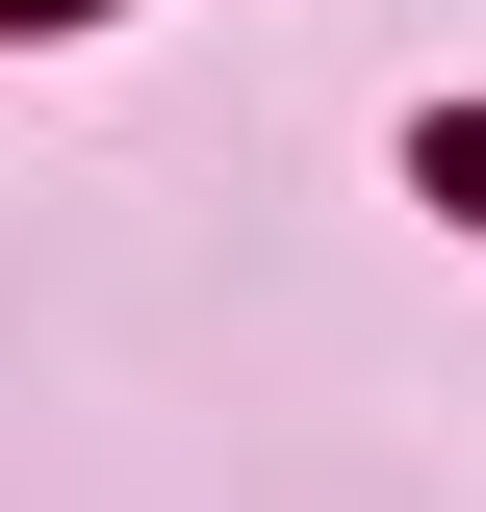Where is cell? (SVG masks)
I'll return each mask as SVG.
<instances>
[{
  "label": "cell",
  "mask_w": 486,
  "mask_h": 512,
  "mask_svg": "<svg viewBox=\"0 0 486 512\" xmlns=\"http://www.w3.org/2000/svg\"><path fill=\"white\" fill-rule=\"evenodd\" d=\"M435 180H461V205H486V128H435Z\"/></svg>",
  "instance_id": "1"
},
{
  "label": "cell",
  "mask_w": 486,
  "mask_h": 512,
  "mask_svg": "<svg viewBox=\"0 0 486 512\" xmlns=\"http://www.w3.org/2000/svg\"><path fill=\"white\" fill-rule=\"evenodd\" d=\"M0 26H77V0H0Z\"/></svg>",
  "instance_id": "2"
}]
</instances>
